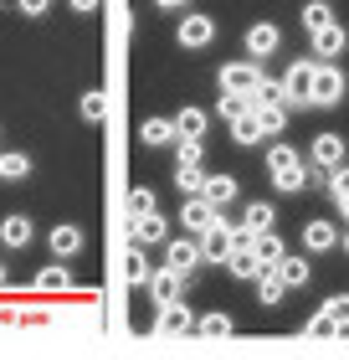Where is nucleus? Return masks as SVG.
<instances>
[{
  "label": "nucleus",
  "instance_id": "bb28decb",
  "mask_svg": "<svg viewBox=\"0 0 349 360\" xmlns=\"http://www.w3.org/2000/svg\"><path fill=\"white\" fill-rule=\"evenodd\" d=\"M272 221H277V211H272L268 201H252V206L242 211V226H246V232H268Z\"/></svg>",
  "mask_w": 349,
  "mask_h": 360
},
{
  "label": "nucleus",
  "instance_id": "a19ab883",
  "mask_svg": "<svg viewBox=\"0 0 349 360\" xmlns=\"http://www.w3.org/2000/svg\"><path fill=\"white\" fill-rule=\"evenodd\" d=\"M15 11H21V15H46L52 0H15Z\"/></svg>",
  "mask_w": 349,
  "mask_h": 360
},
{
  "label": "nucleus",
  "instance_id": "e433bc0d",
  "mask_svg": "<svg viewBox=\"0 0 349 360\" xmlns=\"http://www.w3.org/2000/svg\"><path fill=\"white\" fill-rule=\"evenodd\" d=\"M303 335H313V340H329V335H334V314H329V309H319V314H313V319L303 324Z\"/></svg>",
  "mask_w": 349,
  "mask_h": 360
},
{
  "label": "nucleus",
  "instance_id": "dca6fc26",
  "mask_svg": "<svg viewBox=\"0 0 349 360\" xmlns=\"http://www.w3.org/2000/svg\"><path fill=\"white\" fill-rule=\"evenodd\" d=\"M170 124H175V139H201L206 124H211V113H206V108H180Z\"/></svg>",
  "mask_w": 349,
  "mask_h": 360
},
{
  "label": "nucleus",
  "instance_id": "ea45409f",
  "mask_svg": "<svg viewBox=\"0 0 349 360\" xmlns=\"http://www.w3.org/2000/svg\"><path fill=\"white\" fill-rule=\"evenodd\" d=\"M324 309L334 314V324H344V319H349V293H334V299H329Z\"/></svg>",
  "mask_w": 349,
  "mask_h": 360
},
{
  "label": "nucleus",
  "instance_id": "6e6552de",
  "mask_svg": "<svg viewBox=\"0 0 349 360\" xmlns=\"http://www.w3.org/2000/svg\"><path fill=\"white\" fill-rule=\"evenodd\" d=\"M277 41H282V31H277L272 21L246 26V57H272V52H277Z\"/></svg>",
  "mask_w": 349,
  "mask_h": 360
},
{
  "label": "nucleus",
  "instance_id": "c03bdc74",
  "mask_svg": "<svg viewBox=\"0 0 349 360\" xmlns=\"http://www.w3.org/2000/svg\"><path fill=\"white\" fill-rule=\"evenodd\" d=\"M339 211H344V221H349V195H339Z\"/></svg>",
  "mask_w": 349,
  "mask_h": 360
},
{
  "label": "nucleus",
  "instance_id": "f03ea898",
  "mask_svg": "<svg viewBox=\"0 0 349 360\" xmlns=\"http://www.w3.org/2000/svg\"><path fill=\"white\" fill-rule=\"evenodd\" d=\"M231 248H237V226H231L221 211H216V221L201 232V263H226Z\"/></svg>",
  "mask_w": 349,
  "mask_h": 360
},
{
  "label": "nucleus",
  "instance_id": "58836bf2",
  "mask_svg": "<svg viewBox=\"0 0 349 360\" xmlns=\"http://www.w3.org/2000/svg\"><path fill=\"white\" fill-rule=\"evenodd\" d=\"M180 165H201V139H180Z\"/></svg>",
  "mask_w": 349,
  "mask_h": 360
},
{
  "label": "nucleus",
  "instance_id": "412c9836",
  "mask_svg": "<svg viewBox=\"0 0 349 360\" xmlns=\"http://www.w3.org/2000/svg\"><path fill=\"white\" fill-rule=\"evenodd\" d=\"M272 268H277V278H282L288 288H303V283H308V273H313V268L303 263V257H293V252H282Z\"/></svg>",
  "mask_w": 349,
  "mask_h": 360
},
{
  "label": "nucleus",
  "instance_id": "2f4dec72",
  "mask_svg": "<svg viewBox=\"0 0 349 360\" xmlns=\"http://www.w3.org/2000/svg\"><path fill=\"white\" fill-rule=\"evenodd\" d=\"M195 330H201L206 340H226V335H231V314H221V309H216V314L195 319Z\"/></svg>",
  "mask_w": 349,
  "mask_h": 360
},
{
  "label": "nucleus",
  "instance_id": "423d86ee",
  "mask_svg": "<svg viewBox=\"0 0 349 360\" xmlns=\"http://www.w3.org/2000/svg\"><path fill=\"white\" fill-rule=\"evenodd\" d=\"M257 77H262L257 57H252V62H231V68H221V88H226V93H242V98H252Z\"/></svg>",
  "mask_w": 349,
  "mask_h": 360
},
{
  "label": "nucleus",
  "instance_id": "c756f323",
  "mask_svg": "<svg viewBox=\"0 0 349 360\" xmlns=\"http://www.w3.org/2000/svg\"><path fill=\"white\" fill-rule=\"evenodd\" d=\"M231 139H237V144H257V139H262V129H257V119H252V108L231 119Z\"/></svg>",
  "mask_w": 349,
  "mask_h": 360
},
{
  "label": "nucleus",
  "instance_id": "72a5a7b5",
  "mask_svg": "<svg viewBox=\"0 0 349 360\" xmlns=\"http://www.w3.org/2000/svg\"><path fill=\"white\" fill-rule=\"evenodd\" d=\"M329 21H334L329 0H308V6H303V31H319V26H329Z\"/></svg>",
  "mask_w": 349,
  "mask_h": 360
},
{
  "label": "nucleus",
  "instance_id": "49530a36",
  "mask_svg": "<svg viewBox=\"0 0 349 360\" xmlns=\"http://www.w3.org/2000/svg\"><path fill=\"white\" fill-rule=\"evenodd\" d=\"M344 252H349V232H344Z\"/></svg>",
  "mask_w": 349,
  "mask_h": 360
},
{
  "label": "nucleus",
  "instance_id": "c9c22d12",
  "mask_svg": "<svg viewBox=\"0 0 349 360\" xmlns=\"http://www.w3.org/2000/svg\"><path fill=\"white\" fill-rule=\"evenodd\" d=\"M144 211H154V191L134 186V191H129V217H144Z\"/></svg>",
  "mask_w": 349,
  "mask_h": 360
},
{
  "label": "nucleus",
  "instance_id": "cd10ccee",
  "mask_svg": "<svg viewBox=\"0 0 349 360\" xmlns=\"http://www.w3.org/2000/svg\"><path fill=\"white\" fill-rule=\"evenodd\" d=\"M0 242H6V248H26L31 242V221L26 217H6L0 221Z\"/></svg>",
  "mask_w": 349,
  "mask_h": 360
},
{
  "label": "nucleus",
  "instance_id": "473e14b6",
  "mask_svg": "<svg viewBox=\"0 0 349 360\" xmlns=\"http://www.w3.org/2000/svg\"><path fill=\"white\" fill-rule=\"evenodd\" d=\"M246 108H252V98H242V93H226V88H221V98H216V113H221L226 124L237 119V113H246Z\"/></svg>",
  "mask_w": 349,
  "mask_h": 360
},
{
  "label": "nucleus",
  "instance_id": "9b49d317",
  "mask_svg": "<svg viewBox=\"0 0 349 360\" xmlns=\"http://www.w3.org/2000/svg\"><path fill=\"white\" fill-rule=\"evenodd\" d=\"M211 221H216V206L206 201V195H190V201H185V211H180V226H185V232H195V237H201V232H206Z\"/></svg>",
  "mask_w": 349,
  "mask_h": 360
},
{
  "label": "nucleus",
  "instance_id": "aec40b11",
  "mask_svg": "<svg viewBox=\"0 0 349 360\" xmlns=\"http://www.w3.org/2000/svg\"><path fill=\"white\" fill-rule=\"evenodd\" d=\"M252 252H257V263H262V268H272V263H277V257L288 252V248H282V237L268 226V232H252Z\"/></svg>",
  "mask_w": 349,
  "mask_h": 360
},
{
  "label": "nucleus",
  "instance_id": "f8f14e48",
  "mask_svg": "<svg viewBox=\"0 0 349 360\" xmlns=\"http://www.w3.org/2000/svg\"><path fill=\"white\" fill-rule=\"evenodd\" d=\"M149 293H154V304H175L180 299V288H185V278H180L175 268H159V273H149Z\"/></svg>",
  "mask_w": 349,
  "mask_h": 360
},
{
  "label": "nucleus",
  "instance_id": "a211bd4d",
  "mask_svg": "<svg viewBox=\"0 0 349 360\" xmlns=\"http://www.w3.org/2000/svg\"><path fill=\"white\" fill-rule=\"evenodd\" d=\"M252 283H257V304H262V309L282 304V293H288V283H282V278H277V268H262V273L252 278Z\"/></svg>",
  "mask_w": 349,
  "mask_h": 360
},
{
  "label": "nucleus",
  "instance_id": "4c0bfd02",
  "mask_svg": "<svg viewBox=\"0 0 349 360\" xmlns=\"http://www.w3.org/2000/svg\"><path fill=\"white\" fill-rule=\"evenodd\" d=\"M329 195H349V165H339V170H329Z\"/></svg>",
  "mask_w": 349,
  "mask_h": 360
},
{
  "label": "nucleus",
  "instance_id": "39448f33",
  "mask_svg": "<svg viewBox=\"0 0 349 360\" xmlns=\"http://www.w3.org/2000/svg\"><path fill=\"white\" fill-rule=\"evenodd\" d=\"M180 46H185V52H201V46H211L216 41V21L211 15H180Z\"/></svg>",
  "mask_w": 349,
  "mask_h": 360
},
{
  "label": "nucleus",
  "instance_id": "1a4fd4ad",
  "mask_svg": "<svg viewBox=\"0 0 349 360\" xmlns=\"http://www.w3.org/2000/svg\"><path fill=\"white\" fill-rule=\"evenodd\" d=\"M46 248H52V257H77L82 252V232L72 221H57L52 232H46Z\"/></svg>",
  "mask_w": 349,
  "mask_h": 360
},
{
  "label": "nucleus",
  "instance_id": "9d476101",
  "mask_svg": "<svg viewBox=\"0 0 349 360\" xmlns=\"http://www.w3.org/2000/svg\"><path fill=\"white\" fill-rule=\"evenodd\" d=\"M303 248L308 252H334L339 248V226L334 221H303Z\"/></svg>",
  "mask_w": 349,
  "mask_h": 360
},
{
  "label": "nucleus",
  "instance_id": "f3484780",
  "mask_svg": "<svg viewBox=\"0 0 349 360\" xmlns=\"http://www.w3.org/2000/svg\"><path fill=\"white\" fill-rule=\"evenodd\" d=\"M226 273H231V278H242V283H252V278L262 273V263H257V252H252V248H231V252H226Z\"/></svg>",
  "mask_w": 349,
  "mask_h": 360
},
{
  "label": "nucleus",
  "instance_id": "20e7f679",
  "mask_svg": "<svg viewBox=\"0 0 349 360\" xmlns=\"http://www.w3.org/2000/svg\"><path fill=\"white\" fill-rule=\"evenodd\" d=\"M308 83H313V62H293V68L282 72V103L308 108Z\"/></svg>",
  "mask_w": 349,
  "mask_h": 360
},
{
  "label": "nucleus",
  "instance_id": "f257e3e1",
  "mask_svg": "<svg viewBox=\"0 0 349 360\" xmlns=\"http://www.w3.org/2000/svg\"><path fill=\"white\" fill-rule=\"evenodd\" d=\"M344 98V72L334 62H313V83H308V108H334Z\"/></svg>",
  "mask_w": 349,
  "mask_h": 360
},
{
  "label": "nucleus",
  "instance_id": "b1692460",
  "mask_svg": "<svg viewBox=\"0 0 349 360\" xmlns=\"http://www.w3.org/2000/svg\"><path fill=\"white\" fill-rule=\"evenodd\" d=\"M149 273H154V268H149L144 248L134 242V248H129V257H124V278H129V283H134V288H144V283H149Z\"/></svg>",
  "mask_w": 349,
  "mask_h": 360
},
{
  "label": "nucleus",
  "instance_id": "79ce46f5",
  "mask_svg": "<svg viewBox=\"0 0 349 360\" xmlns=\"http://www.w3.org/2000/svg\"><path fill=\"white\" fill-rule=\"evenodd\" d=\"M67 6H72V11H77V15H93V11H98V6H103V0H67Z\"/></svg>",
  "mask_w": 349,
  "mask_h": 360
},
{
  "label": "nucleus",
  "instance_id": "7c9ffc66",
  "mask_svg": "<svg viewBox=\"0 0 349 360\" xmlns=\"http://www.w3.org/2000/svg\"><path fill=\"white\" fill-rule=\"evenodd\" d=\"M175 186L185 191V195H201V186H206V170H201V165H175Z\"/></svg>",
  "mask_w": 349,
  "mask_h": 360
},
{
  "label": "nucleus",
  "instance_id": "c85d7f7f",
  "mask_svg": "<svg viewBox=\"0 0 349 360\" xmlns=\"http://www.w3.org/2000/svg\"><path fill=\"white\" fill-rule=\"evenodd\" d=\"M67 283H72V273L62 268V263H52V268H41V273H37V288H41V293H62Z\"/></svg>",
  "mask_w": 349,
  "mask_h": 360
},
{
  "label": "nucleus",
  "instance_id": "7ed1b4c3",
  "mask_svg": "<svg viewBox=\"0 0 349 360\" xmlns=\"http://www.w3.org/2000/svg\"><path fill=\"white\" fill-rule=\"evenodd\" d=\"M195 330V314H190V309L185 304H159V319H154V335L159 340H180V335H190Z\"/></svg>",
  "mask_w": 349,
  "mask_h": 360
},
{
  "label": "nucleus",
  "instance_id": "5701e85b",
  "mask_svg": "<svg viewBox=\"0 0 349 360\" xmlns=\"http://www.w3.org/2000/svg\"><path fill=\"white\" fill-rule=\"evenodd\" d=\"M252 119L262 134H282V124H288V108L282 103H252Z\"/></svg>",
  "mask_w": 349,
  "mask_h": 360
},
{
  "label": "nucleus",
  "instance_id": "2eb2a0df",
  "mask_svg": "<svg viewBox=\"0 0 349 360\" xmlns=\"http://www.w3.org/2000/svg\"><path fill=\"white\" fill-rule=\"evenodd\" d=\"M201 195H206V201H211L216 211H226L231 201H237V175H206Z\"/></svg>",
  "mask_w": 349,
  "mask_h": 360
},
{
  "label": "nucleus",
  "instance_id": "37998d69",
  "mask_svg": "<svg viewBox=\"0 0 349 360\" xmlns=\"http://www.w3.org/2000/svg\"><path fill=\"white\" fill-rule=\"evenodd\" d=\"M159 11H180V6H190V0H154Z\"/></svg>",
  "mask_w": 349,
  "mask_h": 360
},
{
  "label": "nucleus",
  "instance_id": "ddd939ff",
  "mask_svg": "<svg viewBox=\"0 0 349 360\" xmlns=\"http://www.w3.org/2000/svg\"><path fill=\"white\" fill-rule=\"evenodd\" d=\"M313 165L319 170H339L344 165V134H319L313 139Z\"/></svg>",
  "mask_w": 349,
  "mask_h": 360
},
{
  "label": "nucleus",
  "instance_id": "0eeeda50",
  "mask_svg": "<svg viewBox=\"0 0 349 360\" xmlns=\"http://www.w3.org/2000/svg\"><path fill=\"white\" fill-rule=\"evenodd\" d=\"M308 37H313V57H319V62L339 57L344 46H349V37H344V26H339V21H329V26H319V31H308Z\"/></svg>",
  "mask_w": 349,
  "mask_h": 360
},
{
  "label": "nucleus",
  "instance_id": "4be33fe9",
  "mask_svg": "<svg viewBox=\"0 0 349 360\" xmlns=\"http://www.w3.org/2000/svg\"><path fill=\"white\" fill-rule=\"evenodd\" d=\"M26 175H31V155H21V150L0 155V180H6V186H21Z\"/></svg>",
  "mask_w": 349,
  "mask_h": 360
},
{
  "label": "nucleus",
  "instance_id": "4468645a",
  "mask_svg": "<svg viewBox=\"0 0 349 360\" xmlns=\"http://www.w3.org/2000/svg\"><path fill=\"white\" fill-rule=\"evenodd\" d=\"M195 263H201V242H170V252H164V268H175L180 278H190Z\"/></svg>",
  "mask_w": 349,
  "mask_h": 360
},
{
  "label": "nucleus",
  "instance_id": "a18cd8bd",
  "mask_svg": "<svg viewBox=\"0 0 349 360\" xmlns=\"http://www.w3.org/2000/svg\"><path fill=\"white\" fill-rule=\"evenodd\" d=\"M0 288H6V268H0Z\"/></svg>",
  "mask_w": 349,
  "mask_h": 360
},
{
  "label": "nucleus",
  "instance_id": "f704fd0d",
  "mask_svg": "<svg viewBox=\"0 0 349 360\" xmlns=\"http://www.w3.org/2000/svg\"><path fill=\"white\" fill-rule=\"evenodd\" d=\"M252 103H282V83H272V77H257ZM282 108H288V103H282Z\"/></svg>",
  "mask_w": 349,
  "mask_h": 360
},
{
  "label": "nucleus",
  "instance_id": "a878e982",
  "mask_svg": "<svg viewBox=\"0 0 349 360\" xmlns=\"http://www.w3.org/2000/svg\"><path fill=\"white\" fill-rule=\"evenodd\" d=\"M139 139L149 144V150H159V144H175V124H170V119H144Z\"/></svg>",
  "mask_w": 349,
  "mask_h": 360
},
{
  "label": "nucleus",
  "instance_id": "6ab92c4d",
  "mask_svg": "<svg viewBox=\"0 0 349 360\" xmlns=\"http://www.w3.org/2000/svg\"><path fill=\"white\" fill-rule=\"evenodd\" d=\"M129 237H134L139 248H149V242H164V217H159V211H144V217H134Z\"/></svg>",
  "mask_w": 349,
  "mask_h": 360
},
{
  "label": "nucleus",
  "instance_id": "393cba45",
  "mask_svg": "<svg viewBox=\"0 0 349 360\" xmlns=\"http://www.w3.org/2000/svg\"><path fill=\"white\" fill-rule=\"evenodd\" d=\"M77 113H82L88 124H103V119H108V98H103V88H88V93H82V98H77Z\"/></svg>",
  "mask_w": 349,
  "mask_h": 360
}]
</instances>
